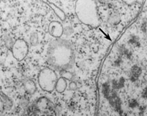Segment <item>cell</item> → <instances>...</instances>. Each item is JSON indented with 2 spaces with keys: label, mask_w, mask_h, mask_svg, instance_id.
I'll use <instances>...</instances> for the list:
<instances>
[{
  "label": "cell",
  "mask_w": 147,
  "mask_h": 116,
  "mask_svg": "<svg viewBox=\"0 0 147 116\" xmlns=\"http://www.w3.org/2000/svg\"><path fill=\"white\" fill-rule=\"evenodd\" d=\"M39 42V39H38V35L37 33H32L30 36V43L32 45L36 46L38 44Z\"/></svg>",
  "instance_id": "obj_11"
},
{
  "label": "cell",
  "mask_w": 147,
  "mask_h": 116,
  "mask_svg": "<svg viewBox=\"0 0 147 116\" xmlns=\"http://www.w3.org/2000/svg\"><path fill=\"white\" fill-rule=\"evenodd\" d=\"M24 87L26 91L30 95L34 94L35 92L36 91V89H37L35 82L32 81L31 80H28L24 82Z\"/></svg>",
  "instance_id": "obj_7"
},
{
  "label": "cell",
  "mask_w": 147,
  "mask_h": 116,
  "mask_svg": "<svg viewBox=\"0 0 147 116\" xmlns=\"http://www.w3.org/2000/svg\"><path fill=\"white\" fill-rule=\"evenodd\" d=\"M58 80L55 71L50 68H45L38 75V82L42 90L51 93L55 89Z\"/></svg>",
  "instance_id": "obj_3"
},
{
  "label": "cell",
  "mask_w": 147,
  "mask_h": 116,
  "mask_svg": "<svg viewBox=\"0 0 147 116\" xmlns=\"http://www.w3.org/2000/svg\"><path fill=\"white\" fill-rule=\"evenodd\" d=\"M136 106H137V102L136 101V100H133L130 102V107H136Z\"/></svg>",
  "instance_id": "obj_14"
},
{
  "label": "cell",
  "mask_w": 147,
  "mask_h": 116,
  "mask_svg": "<svg viewBox=\"0 0 147 116\" xmlns=\"http://www.w3.org/2000/svg\"><path fill=\"white\" fill-rule=\"evenodd\" d=\"M100 2H102V3H106L108 0H100Z\"/></svg>",
  "instance_id": "obj_15"
},
{
  "label": "cell",
  "mask_w": 147,
  "mask_h": 116,
  "mask_svg": "<svg viewBox=\"0 0 147 116\" xmlns=\"http://www.w3.org/2000/svg\"><path fill=\"white\" fill-rule=\"evenodd\" d=\"M75 49L73 44L64 39H55L49 44L47 58L49 65L54 69L68 71L75 63Z\"/></svg>",
  "instance_id": "obj_1"
},
{
  "label": "cell",
  "mask_w": 147,
  "mask_h": 116,
  "mask_svg": "<svg viewBox=\"0 0 147 116\" xmlns=\"http://www.w3.org/2000/svg\"><path fill=\"white\" fill-rule=\"evenodd\" d=\"M13 57L18 61H22L28 53V46L25 40L22 39L17 40L14 42L11 49Z\"/></svg>",
  "instance_id": "obj_4"
},
{
  "label": "cell",
  "mask_w": 147,
  "mask_h": 116,
  "mask_svg": "<svg viewBox=\"0 0 147 116\" xmlns=\"http://www.w3.org/2000/svg\"><path fill=\"white\" fill-rule=\"evenodd\" d=\"M48 31L51 36L55 38H60L64 33V27L59 22H51L49 25Z\"/></svg>",
  "instance_id": "obj_5"
},
{
  "label": "cell",
  "mask_w": 147,
  "mask_h": 116,
  "mask_svg": "<svg viewBox=\"0 0 147 116\" xmlns=\"http://www.w3.org/2000/svg\"><path fill=\"white\" fill-rule=\"evenodd\" d=\"M121 18L120 15L117 13H113L109 18V22L113 25H116L119 23Z\"/></svg>",
  "instance_id": "obj_9"
},
{
  "label": "cell",
  "mask_w": 147,
  "mask_h": 116,
  "mask_svg": "<svg viewBox=\"0 0 147 116\" xmlns=\"http://www.w3.org/2000/svg\"><path fill=\"white\" fill-rule=\"evenodd\" d=\"M66 88H67V82H66V80L61 77V78L58 79L57 84H56L55 90L58 93H61L65 91Z\"/></svg>",
  "instance_id": "obj_8"
},
{
  "label": "cell",
  "mask_w": 147,
  "mask_h": 116,
  "mask_svg": "<svg viewBox=\"0 0 147 116\" xmlns=\"http://www.w3.org/2000/svg\"><path fill=\"white\" fill-rule=\"evenodd\" d=\"M47 4H48V6L53 11L54 13H55V15L60 19L61 21H64V20H66V14H65L64 12L63 11L61 8H59L58 6H56L55 4H53V3L49 2V1H48Z\"/></svg>",
  "instance_id": "obj_6"
},
{
  "label": "cell",
  "mask_w": 147,
  "mask_h": 116,
  "mask_svg": "<svg viewBox=\"0 0 147 116\" xmlns=\"http://www.w3.org/2000/svg\"><path fill=\"white\" fill-rule=\"evenodd\" d=\"M60 76L61 78H64V79L68 80H71L73 78V74H72V73L67 71V70L60 71Z\"/></svg>",
  "instance_id": "obj_10"
},
{
  "label": "cell",
  "mask_w": 147,
  "mask_h": 116,
  "mask_svg": "<svg viewBox=\"0 0 147 116\" xmlns=\"http://www.w3.org/2000/svg\"><path fill=\"white\" fill-rule=\"evenodd\" d=\"M77 18L83 24L97 28L100 24L95 0H77L75 6Z\"/></svg>",
  "instance_id": "obj_2"
},
{
  "label": "cell",
  "mask_w": 147,
  "mask_h": 116,
  "mask_svg": "<svg viewBox=\"0 0 147 116\" xmlns=\"http://www.w3.org/2000/svg\"><path fill=\"white\" fill-rule=\"evenodd\" d=\"M124 2H125L126 4L128 5H132L134 4V3H136L137 1V0H122Z\"/></svg>",
  "instance_id": "obj_13"
},
{
  "label": "cell",
  "mask_w": 147,
  "mask_h": 116,
  "mask_svg": "<svg viewBox=\"0 0 147 116\" xmlns=\"http://www.w3.org/2000/svg\"><path fill=\"white\" fill-rule=\"evenodd\" d=\"M69 88L72 91H76L78 88V85L75 82H71L69 84Z\"/></svg>",
  "instance_id": "obj_12"
}]
</instances>
